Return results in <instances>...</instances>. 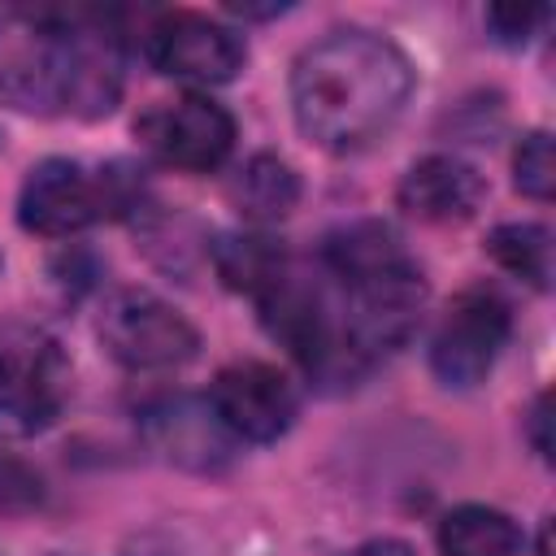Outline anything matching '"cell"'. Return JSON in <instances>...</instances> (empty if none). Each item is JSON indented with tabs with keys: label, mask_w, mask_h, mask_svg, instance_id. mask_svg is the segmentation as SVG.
Segmentation results:
<instances>
[{
	"label": "cell",
	"mask_w": 556,
	"mask_h": 556,
	"mask_svg": "<svg viewBox=\"0 0 556 556\" xmlns=\"http://www.w3.org/2000/svg\"><path fill=\"white\" fill-rule=\"evenodd\" d=\"M413 96L408 56L378 30L339 26L291 65L295 126L326 152H361L382 139Z\"/></svg>",
	"instance_id": "cell-1"
},
{
	"label": "cell",
	"mask_w": 556,
	"mask_h": 556,
	"mask_svg": "<svg viewBox=\"0 0 556 556\" xmlns=\"http://www.w3.org/2000/svg\"><path fill=\"white\" fill-rule=\"evenodd\" d=\"M70 400V356L35 321L0 317V439L48 430Z\"/></svg>",
	"instance_id": "cell-2"
},
{
	"label": "cell",
	"mask_w": 556,
	"mask_h": 556,
	"mask_svg": "<svg viewBox=\"0 0 556 556\" xmlns=\"http://www.w3.org/2000/svg\"><path fill=\"white\" fill-rule=\"evenodd\" d=\"M122 174H126L122 165L87 169L70 156H48L22 182L17 222L30 235H43V239L78 235L96 217L130 208V182Z\"/></svg>",
	"instance_id": "cell-3"
},
{
	"label": "cell",
	"mask_w": 556,
	"mask_h": 556,
	"mask_svg": "<svg viewBox=\"0 0 556 556\" xmlns=\"http://www.w3.org/2000/svg\"><path fill=\"white\" fill-rule=\"evenodd\" d=\"M96 334L104 352L126 369H174L200 352V330L143 287L113 291L100 308Z\"/></svg>",
	"instance_id": "cell-4"
},
{
	"label": "cell",
	"mask_w": 556,
	"mask_h": 556,
	"mask_svg": "<svg viewBox=\"0 0 556 556\" xmlns=\"http://www.w3.org/2000/svg\"><path fill=\"white\" fill-rule=\"evenodd\" d=\"M513 317L495 291H460L430 334V369L443 387H478L508 343Z\"/></svg>",
	"instance_id": "cell-5"
},
{
	"label": "cell",
	"mask_w": 556,
	"mask_h": 556,
	"mask_svg": "<svg viewBox=\"0 0 556 556\" xmlns=\"http://www.w3.org/2000/svg\"><path fill=\"white\" fill-rule=\"evenodd\" d=\"M135 135L161 165L208 174L235 148V117L217 100L187 91V96L156 100L152 109H143L135 122Z\"/></svg>",
	"instance_id": "cell-6"
},
{
	"label": "cell",
	"mask_w": 556,
	"mask_h": 556,
	"mask_svg": "<svg viewBox=\"0 0 556 556\" xmlns=\"http://www.w3.org/2000/svg\"><path fill=\"white\" fill-rule=\"evenodd\" d=\"M143 52L148 65L165 78H182V83H230L243 70V39L204 13H161L148 35H143Z\"/></svg>",
	"instance_id": "cell-7"
},
{
	"label": "cell",
	"mask_w": 556,
	"mask_h": 556,
	"mask_svg": "<svg viewBox=\"0 0 556 556\" xmlns=\"http://www.w3.org/2000/svg\"><path fill=\"white\" fill-rule=\"evenodd\" d=\"M208 408L243 443H274L295 421V387L265 361H235L208 382Z\"/></svg>",
	"instance_id": "cell-8"
},
{
	"label": "cell",
	"mask_w": 556,
	"mask_h": 556,
	"mask_svg": "<svg viewBox=\"0 0 556 556\" xmlns=\"http://www.w3.org/2000/svg\"><path fill=\"white\" fill-rule=\"evenodd\" d=\"M143 426H148V443L178 469L217 473L235 456V434L217 421L208 400H191V395L161 400L143 413Z\"/></svg>",
	"instance_id": "cell-9"
},
{
	"label": "cell",
	"mask_w": 556,
	"mask_h": 556,
	"mask_svg": "<svg viewBox=\"0 0 556 556\" xmlns=\"http://www.w3.org/2000/svg\"><path fill=\"white\" fill-rule=\"evenodd\" d=\"M395 200L417 222L452 226V222H469L482 208L486 182L469 161L447 156V152H430V156L408 165V174L400 178Z\"/></svg>",
	"instance_id": "cell-10"
},
{
	"label": "cell",
	"mask_w": 556,
	"mask_h": 556,
	"mask_svg": "<svg viewBox=\"0 0 556 556\" xmlns=\"http://www.w3.org/2000/svg\"><path fill=\"white\" fill-rule=\"evenodd\" d=\"M213 269L230 291L265 300L282 282L291 261L278 239H269L261 230H230V235H217V243H213Z\"/></svg>",
	"instance_id": "cell-11"
},
{
	"label": "cell",
	"mask_w": 556,
	"mask_h": 556,
	"mask_svg": "<svg viewBox=\"0 0 556 556\" xmlns=\"http://www.w3.org/2000/svg\"><path fill=\"white\" fill-rule=\"evenodd\" d=\"M230 200L248 222H282L300 204V174L282 156L256 152L230 182Z\"/></svg>",
	"instance_id": "cell-12"
},
{
	"label": "cell",
	"mask_w": 556,
	"mask_h": 556,
	"mask_svg": "<svg viewBox=\"0 0 556 556\" xmlns=\"http://www.w3.org/2000/svg\"><path fill=\"white\" fill-rule=\"evenodd\" d=\"M521 530L508 513L486 504H460L439 521L443 556H517Z\"/></svg>",
	"instance_id": "cell-13"
},
{
	"label": "cell",
	"mask_w": 556,
	"mask_h": 556,
	"mask_svg": "<svg viewBox=\"0 0 556 556\" xmlns=\"http://www.w3.org/2000/svg\"><path fill=\"white\" fill-rule=\"evenodd\" d=\"M486 252L500 269L530 282L534 291L552 287V230L539 222H504L491 230Z\"/></svg>",
	"instance_id": "cell-14"
},
{
	"label": "cell",
	"mask_w": 556,
	"mask_h": 556,
	"mask_svg": "<svg viewBox=\"0 0 556 556\" xmlns=\"http://www.w3.org/2000/svg\"><path fill=\"white\" fill-rule=\"evenodd\" d=\"M513 182L530 200H552L556 191V161H552V135L530 130L513 152Z\"/></svg>",
	"instance_id": "cell-15"
},
{
	"label": "cell",
	"mask_w": 556,
	"mask_h": 556,
	"mask_svg": "<svg viewBox=\"0 0 556 556\" xmlns=\"http://www.w3.org/2000/svg\"><path fill=\"white\" fill-rule=\"evenodd\" d=\"M43 504V478L17 456H0V517H26Z\"/></svg>",
	"instance_id": "cell-16"
},
{
	"label": "cell",
	"mask_w": 556,
	"mask_h": 556,
	"mask_svg": "<svg viewBox=\"0 0 556 556\" xmlns=\"http://www.w3.org/2000/svg\"><path fill=\"white\" fill-rule=\"evenodd\" d=\"M543 17H547L543 4H495V9H486V30L495 35V43L521 48Z\"/></svg>",
	"instance_id": "cell-17"
},
{
	"label": "cell",
	"mask_w": 556,
	"mask_h": 556,
	"mask_svg": "<svg viewBox=\"0 0 556 556\" xmlns=\"http://www.w3.org/2000/svg\"><path fill=\"white\" fill-rule=\"evenodd\" d=\"M547 426H552V400H547V395H539V400H534V408H530V443H534V452H539L543 460H552Z\"/></svg>",
	"instance_id": "cell-18"
},
{
	"label": "cell",
	"mask_w": 556,
	"mask_h": 556,
	"mask_svg": "<svg viewBox=\"0 0 556 556\" xmlns=\"http://www.w3.org/2000/svg\"><path fill=\"white\" fill-rule=\"evenodd\" d=\"M348 556H417L404 539H369V543H361L356 552H348Z\"/></svg>",
	"instance_id": "cell-19"
},
{
	"label": "cell",
	"mask_w": 556,
	"mask_h": 556,
	"mask_svg": "<svg viewBox=\"0 0 556 556\" xmlns=\"http://www.w3.org/2000/svg\"><path fill=\"white\" fill-rule=\"evenodd\" d=\"M230 13H239V17H274V13H287V4L282 0H274V4H230Z\"/></svg>",
	"instance_id": "cell-20"
}]
</instances>
